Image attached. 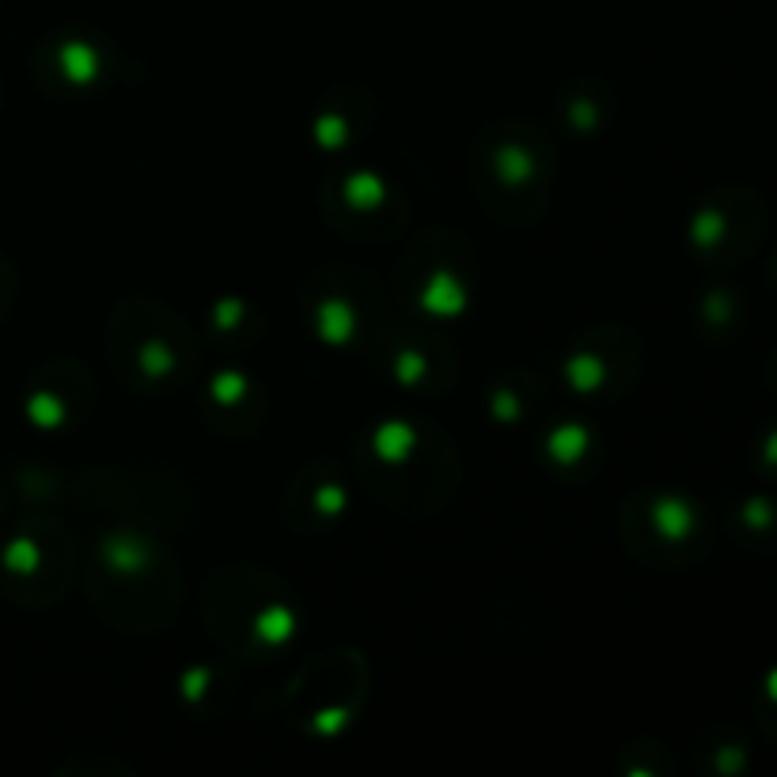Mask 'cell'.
Listing matches in <instances>:
<instances>
[{
  "label": "cell",
  "instance_id": "cell-2",
  "mask_svg": "<svg viewBox=\"0 0 777 777\" xmlns=\"http://www.w3.org/2000/svg\"><path fill=\"white\" fill-rule=\"evenodd\" d=\"M766 690H770V698H777V671L770 675V683H766Z\"/></svg>",
  "mask_w": 777,
  "mask_h": 777
},
{
  "label": "cell",
  "instance_id": "cell-1",
  "mask_svg": "<svg viewBox=\"0 0 777 777\" xmlns=\"http://www.w3.org/2000/svg\"><path fill=\"white\" fill-rule=\"evenodd\" d=\"M766 459H770V463H777V433L766 440Z\"/></svg>",
  "mask_w": 777,
  "mask_h": 777
}]
</instances>
